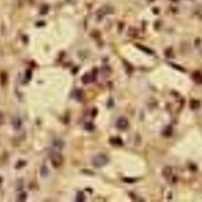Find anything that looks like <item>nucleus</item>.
I'll list each match as a JSON object with an SVG mask.
<instances>
[{"mask_svg": "<svg viewBox=\"0 0 202 202\" xmlns=\"http://www.w3.org/2000/svg\"><path fill=\"white\" fill-rule=\"evenodd\" d=\"M190 107H191V109L193 110H196L198 109L199 107H200V102L198 100H192L190 102Z\"/></svg>", "mask_w": 202, "mask_h": 202, "instance_id": "9d476101", "label": "nucleus"}, {"mask_svg": "<svg viewBox=\"0 0 202 202\" xmlns=\"http://www.w3.org/2000/svg\"><path fill=\"white\" fill-rule=\"evenodd\" d=\"M193 79H194L197 83H201L202 82V74L200 72H195V73L193 74Z\"/></svg>", "mask_w": 202, "mask_h": 202, "instance_id": "9b49d317", "label": "nucleus"}, {"mask_svg": "<svg viewBox=\"0 0 202 202\" xmlns=\"http://www.w3.org/2000/svg\"><path fill=\"white\" fill-rule=\"evenodd\" d=\"M91 81H92V79H91V77H90L89 74H86L82 77V82L84 84H88V83L91 82Z\"/></svg>", "mask_w": 202, "mask_h": 202, "instance_id": "ddd939ff", "label": "nucleus"}, {"mask_svg": "<svg viewBox=\"0 0 202 202\" xmlns=\"http://www.w3.org/2000/svg\"><path fill=\"white\" fill-rule=\"evenodd\" d=\"M128 125H129V122L126 117L121 116L116 120V128L120 129V130H125V129H128Z\"/></svg>", "mask_w": 202, "mask_h": 202, "instance_id": "7ed1b4c3", "label": "nucleus"}, {"mask_svg": "<svg viewBox=\"0 0 202 202\" xmlns=\"http://www.w3.org/2000/svg\"><path fill=\"white\" fill-rule=\"evenodd\" d=\"M109 142L112 145H115V146H122V140L120 138H111L109 140Z\"/></svg>", "mask_w": 202, "mask_h": 202, "instance_id": "6e6552de", "label": "nucleus"}, {"mask_svg": "<svg viewBox=\"0 0 202 202\" xmlns=\"http://www.w3.org/2000/svg\"><path fill=\"white\" fill-rule=\"evenodd\" d=\"M163 175H164L165 178L167 179H170L172 177V175H173V170H172L171 167H166L164 168V170H163Z\"/></svg>", "mask_w": 202, "mask_h": 202, "instance_id": "423d86ee", "label": "nucleus"}, {"mask_svg": "<svg viewBox=\"0 0 202 202\" xmlns=\"http://www.w3.org/2000/svg\"><path fill=\"white\" fill-rule=\"evenodd\" d=\"M125 182H128V183H133V182H135V179H133V178H124L123 179Z\"/></svg>", "mask_w": 202, "mask_h": 202, "instance_id": "f3484780", "label": "nucleus"}, {"mask_svg": "<svg viewBox=\"0 0 202 202\" xmlns=\"http://www.w3.org/2000/svg\"><path fill=\"white\" fill-rule=\"evenodd\" d=\"M3 120H4V116H3V114L0 112V124L3 123Z\"/></svg>", "mask_w": 202, "mask_h": 202, "instance_id": "a211bd4d", "label": "nucleus"}, {"mask_svg": "<svg viewBox=\"0 0 202 202\" xmlns=\"http://www.w3.org/2000/svg\"><path fill=\"white\" fill-rule=\"evenodd\" d=\"M85 129H87V130H92V129H94V125H93L92 123H85Z\"/></svg>", "mask_w": 202, "mask_h": 202, "instance_id": "dca6fc26", "label": "nucleus"}, {"mask_svg": "<svg viewBox=\"0 0 202 202\" xmlns=\"http://www.w3.org/2000/svg\"><path fill=\"white\" fill-rule=\"evenodd\" d=\"M11 123H12L13 128L18 130L22 126V120L19 116H13L12 119H11Z\"/></svg>", "mask_w": 202, "mask_h": 202, "instance_id": "39448f33", "label": "nucleus"}, {"mask_svg": "<svg viewBox=\"0 0 202 202\" xmlns=\"http://www.w3.org/2000/svg\"><path fill=\"white\" fill-rule=\"evenodd\" d=\"M49 158L52 166L55 168L61 167L63 165V162H64V159H63V156L60 154V151H57V150H53V151L50 152Z\"/></svg>", "mask_w": 202, "mask_h": 202, "instance_id": "f257e3e1", "label": "nucleus"}, {"mask_svg": "<svg viewBox=\"0 0 202 202\" xmlns=\"http://www.w3.org/2000/svg\"><path fill=\"white\" fill-rule=\"evenodd\" d=\"M76 201H78V202H84V201H85V195H84L83 192H78V193H77Z\"/></svg>", "mask_w": 202, "mask_h": 202, "instance_id": "f8f14e48", "label": "nucleus"}, {"mask_svg": "<svg viewBox=\"0 0 202 202\" xmlns=\"http://www.w3.org/2000/svg\"><path fill=\"white\" fill-rule=\"evenodd\" d=\"M52 146L55 150L57 151H61V150L64 149L65 147V142L63 140H61V138H56V140H53V142H52Z\"/></svg>", "mask_w": 202, "mask_h": 202, "instance_id": "20e7f679", "label": "nucleus"}, {"mask_svg": "<svg viewBox=\"0 0 202 202\" xmlns=\"http://www.w3.org/2000/svg\"><path fill=\"white\" fill-rule=\"evenodd\" d=\"M137 47H138V49H140V50H142V51H145V52H146L147 54H149V55H150V54H153V51H151V50H150V49H147V47H140V45H138Z\"/></svg>", "mask_w": 202, "mask_h": 202, "instance_id": "4468645a", "label": "nucleus"}, {"mask_svg": "<svg viewBox=\"0 0 202 202\" xmlns=\"http://www.w3.org/2000/svg\"><path fill=\"white\" fill-rule=\"evenodd\" d=\"M1 182H2V178L0 177V184H1Z\"/></svg>", "mask_w": 202, "mask_h": 202, "instance_id": "6ab92c4d", "label": "nucleus"}, {"mask_svg": "<svg viewBox=\"0 0 202 202\" xmlns=\"http://www.w3.org/2000/svg\"><path fill=\"white\" fill-rule=\"evenodd\" d=\"M109 163V158L105 154H98L92 159V165L95 168L104 167Z\"/></svg>", "mask_w": 202, "mask_h": 202, "instance_id": "f03ea898", "label": "nucleus"}, {"mask_svg": "<svg viewBox=\"0 0 202 202\" xmlns=\"http://www.w3.org/2000/svg\"><path fill=\"white\" fill-rule=\"evenodd\" d=\"M172 133H173V128L171 125H168L163 131V135H165V137H171Z\"/></svg>", "mask_w": 202, "mask_h": 202, "instance_id": "1a4fd4ad", "label": "nucleus"}, {"mask_svg": "<svg viewBox=\"0 0 202 202\" xmlns=\"http://www.w3.org/2000/svg\"><path fill=\"white\" fill-rule=\"evenodd\" d=\"M26 199V193L22 192L21 194H20L19 196H18V200H19V201H20V200H21V201H24Z\"/></svg>", "mask_w": 202, "mask_h": 202, "instance_id": "2eb2a0df", "label": "nucleus"}, {"mask_svg": "<svg viewBox=\"0 0 202 202\" xmlns=\"http://www.w3.org/2000/svg\"><path fill=\"white\" fill-rule=\"evenodd\" d=\"M40 177H42V178H46V177L49 176L50 171H49V169H47V166H42V168H40Z\"/></svg>", "mask_w": 202, "mask_h": 202, "instance_id": "0eeeda50", "label": "nucleus"}]
</instances>
